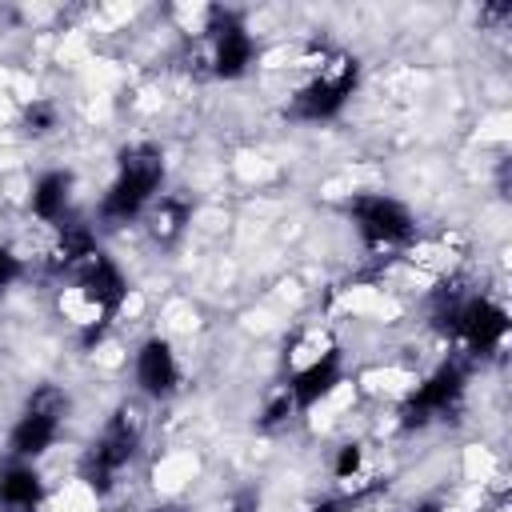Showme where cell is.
Returning <instances> with one entry per match:
<instances>
[{
	"mask_svg": "<svg viewBox=\"0 0 512 512\" xmlns=\"http://www.w3.org/2000/svg\"><path fill=\"white\" fill-rule=\"evenodd\" d=\"M64 276H68V284L60 288V300L56 304H60L64 320H72L84 332V344H92V340L104 336V328L120 312L128 284H124L120 268L100 248H92L88 256H80L76 264H68Z\"/></svg>",
	"mask_w": 512,
	"mask_h": 512,
	"instance_id": "6da1fadb",
	"label": "cell"
},
{
	"mask_svg": "<svg viewBox=\"0 0 512 512\" xmlns=\"http://www.w3.org/2000/svg\"><path fill=\"white\" fill-rule=\"evenodd\" d=\"M164 180V152L152 144V140H140V144H128L120 152V172L100 204V216L108 224H124L132 216H140L148 208V200L156 196Z\"/></svg>",
	"mask_w": 512,
	"mask_h": 512,
	"instance_id": "7a4b0ae2",
	"label": "cell"
},
{
	"mask_svg": "<svg viewBox=\"0 0 512 512\" xmlns=\"http://www.w3.org/2000/svg\"><path fill=\"white\" fill-rule=\"evenodd\" d=\"M436 320L448 336H456L472 356H488L504 344L508 336V316L500 304L484 300V296H460V292H440L436 304Z\"/></svg>",
	"mask_w": 512,
	"mask_h": 512,
	"instance_id": "3957f363",
	"label": "cell"
},
{
	"mask_svg": "<svg viewBox=\"0 0 512 512\" xmlns=\"http://www.w3.org/2000/svg\"><path fill=\"white\" fill-rule=\"evenodd\" d=\"M356 80H360V64L348 52H332L320 64V72L292 96V116H300V120H328V116H336L340 104L352 96Z\"/></svg>",
	"mask_w": 512,
	"mask_h": 512,
	"instance_id": "277c9868",
	"label": "cell"
},
{
	"mask_svg": "<svg viewBox=\"0 0 512 512\" xmlns=\"http://www.w3.org/2000/svg\"><path fill=\"white\" fill-rule=\"evenodd\" d=\"M136 448H140V416L132 408H116V416L104 424L100 440L84 460V480L96 492H108L120 468H128V460L136 456Z\"/></svg>",
	"mask_w": 512,
	"mask_h": 512,
	"instance_id": "5b68a950",
	"label": "cell"
},
{
	"mask_svg": "<svg viewBox=\"0 0 512 512\" xmlns=\"http://www.w3.org/2000/svg\"><path fill=\"white\" fill-rule=\"evenodd\" d=\"M64 408H68V400H64V392H60V388H52V384L36 388V392H32V400L24 404V412H20L16 428H12V440H8V444H12V452H16L20 460L48 452V448H52V440L60 436Z\"/></svg>",
	"mask_w": 512,
	"mask_h": 512,
	"instance_id": "8992f818",
	"label": "cell"
},
{
	"mask_svg": "<svg viewBox=\"0 0 512 512\" xmlns=\"http://www.w3.org/2000/svg\"><path fill=\"white\" fill-rule=\"evenodd\" d=\"M352 220H356V232L368 248H404L416 232L412 224V212L392 200V196H360L352 200Z\"/></svg>",
	"mask_w": 512,
	"mask_h": 512,
	"instance_id": "52a82bcc",
	"label": "cell"
},
{
	"mask_svg": "<svg viewBox=\"0 0 512 512\" xmlns=\"http://www.w3.org/2000/svg\"><path fill=\"white\" fill-rule=\"evenodd\" d=\"M460 400H464V368L452 360V364H440L412 396H408V404H404V424L408 428H424V424H432V420H444V416H452L456 408H460Z\"/></svg>",
	"mask_w": 512,
	"mask_h": 512,
	"instance_id": "ba28073f",
	"label": "cell"
},
{
	"mask_svg": "<svg viewBox=\"0 0 512 512\" xmlns=\"http://www.w3.org/2000/svg\"><path fill=\"white\" fill-rule=\"evenodd\" d=\"M208 20H212L208 24V32H212V72L224 76V80L244 76L248 64H252V56H256V44H252L248 28L228 8H212Z\"/></svg>",
	"mask_w": 512,
	"mask_h": 512,
	"instance_id": "9c48e42d",
	"label": "cell"
},
{
	"mask_svg": "<svg viewBox=\"0 0 512 512\" xmlns=\"http://www.w3.org/2000/svg\"><path fill=\"white\" fill-rule=\"evenodd\" d=\"M176 380H180V368H176L168 340H144L136 352V384L148 396H168L176 388Z\"/></svg>",
	"mask_w": 512,
	"mask_h": 512,
	"instance_id": "30bf717a",
	"label": "cell"
},
{
	"mask_svg": "<svg viewBox=\"0 0 512 512\" xmlns=\"http://www.w3.org/2000/svg\"><path fill=\"white\" fill-rule=\"evenodd\" d=\"M336 384H340V352H320L316 360H308L304 368H296V376L288 380V392H292L296 408H312Z\"/></svg>",
	"mask_w": 512,
	"mask_h": 512,
	"instance_id": "8fae6325",
	"label": "cell"
},
{
	"mask_svg": "<svg viewBox=\"0 0 512 512\" xmlns=\"http://www.w3.org/2000/svg\"><path fill=\"white\" fill-rule=\"evenodd\" d=\"M40 496H44V484L28 464H12L8 472H0V504L4 508L32 512L40 504Z\"/></svg>",
	"mask_w": 512,
	"mask_h": 512,
	"instance_id": "7c38bea8",
	"label": "cell"
},
{
	"mask_svg": "<svg viewBox=\"0 0 512 512\" xmlns=\"http://www.w3.org/2000/svg\"><path fill=\"white\" fill-rule=\"evenodd\" d=\"M68 188H72L68 172H44L36 180V188H32V212L40 220H60L64 204H68Z\"/></svg>",
	"mask_w": 512,
	"mask_h": 512,
	"instance_id": "4fadbf2b",
	"label": "cell"
},
{
	"mask_svg": "<svg viewBox=\"0 0 512 512\" xmlns=\"http://www.w3.org/2000/svg\"><path fill=\"white\" fill-rule=\"evenodd\" d=\"M188 216H192V204H188L184 196H160V204H156V212H152V236H156L160 244H172V240L184 232Z\"/></svg>",
	"mask_w": 512,
	"mask_h": 512,
	"instance_id": "5bb4252c",
	"label": "cell"
},
{
	"mask_svg": "<svg viewBox=\"0 0 512 512\" xmlns=\"http://www.w3.org/2000/svg\"><path fill=\"white\" fill-rule=\"evenodd\" d=\"M292 412H300L296 408V400H292V392H288V384L276 392V396H268V404H264V428H276V424H284V420H292Z\"/></svg>",
	"mask_w": 512,
	"mask_h": 512,
	"instance_id": "9a60e30c",
	"label": "cell"
},
{
	"mask_svg": "<svg viewBox=\"0 0 512 512\" xmlns=\"http://www.w3.org/2000/svg\"><path fill=\"white\" fill-rule=\"evenodd\" d=\"M24 124H28L32 136L52 132V128H56V104H48V100H32V104L24 108Z\"/></svg>",
	"mask_w": 512,
	"mask_h": 512,
	"instance_id": "2e32d148",
	"label": "cell"
},
{
	"mask_svg": "<svg viewBox=\"0 0 512 512\" xmlns=\"http://www.w3.org/2000/svg\"><path fill=\"white\" fill-rule=\"evenodd\" d=\"M360 472V448L356 444H344L340 456H336V480H352Z\"/></svg>",
	"mask_w": 512,
	"mask_h": 512,
	"instance_id": "e0dca14e",
	"label": "cell"
},
{
	"mask_svg": "<svg viewBox=\"0 0 512 512\" xmlns=\"http://www.w3.org/2000/svg\"><path fill=\"white\" fill-rule=\"evenodd\" d=\"M16 276H20V260H16L8 248H0V292H4Z\"/></svg>",
	"mask_w": 512,
	"mask_h": 512,
	"instance_id": "ac0fdd59",
	"label": "cell"
},
{
	"mask_svg": "<svg viewBox=\"0 0 512 512\" xmlns=\"http://www.w3.org/2000/svg\"><path fill=\"white\" fill-rule=\"evenodd\" d=\"M256 508H260V500H256V492H252V488L236 496V512H256Z\"/></svg>",
	"mask_w": 512,
	"mask_h": 512,
	"instance_id": "d6986e66",
	"label": "cell"
},
{
	"mask_svg": "<svg viewBox=\"0 0 512 512\" xmlns=\"http://www.w3.org/2000/svg\"><path fill=\"white\" fill-rule=\"evenodd\" d=\"M312 512H344V504H340V500H324V504H316Z\"/></svg>",
	"mask_w": 512,
	"mask_h": 512,
	"instance_id": "ffe728a7",
	"label": "cell"
},
{
	"mask_svg": "<svg viewBox=\"0 0 512 512\" xmlns=\"http://www.w3.org/2000/svg\"><path fill=\"white\" fill-rule=\"evenodd\" d=\"M412 512H436V504H420V508H412Z\"/></svg>",
	"mask_w": 512,
	"mask_h": 512,
	"instance_id": "44dd1931",
	"label": "cell"
}]
</instances>
